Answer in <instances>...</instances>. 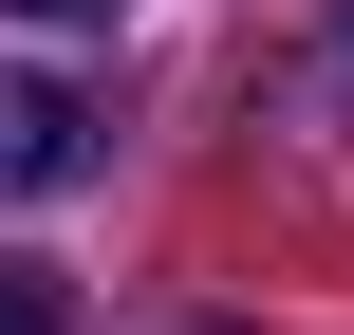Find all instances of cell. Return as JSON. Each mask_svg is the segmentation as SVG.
I'll return each instance as SVG.
<instances>
[{
	"label": "cell",
	"instance_id": "cell-1",
	"mask_svg": "<svg viewBox=\"0 0 354 335\" xmlns=\"http://www.w3.org/2000/svg\"><path fill=\"white\" fill-rule=\"evenodd\" d=\"M93 168V112L56 93V75H0V205H37V186H75Z\"/></svg>",
	"mask_w": 354,
	"mask_h": 335
},
{
	"label": "cell",
	"instance_id": "cell-2",
	"mask_svg": "<svg viewBox=\"0 0 354 335\" xmlns=\"http://www.w3.org/2000/svg\"><path fill=\"white\" fill-rule=\"evenodd\" d=\"M0 335H75V280L56 261H0Z\"/></svg>",
	"mask_w": 354,
	"mask_h": 335
},
{
	"label": "cell",
	"instance_id": "cell-3",
	"mask_svg": "<svg viewBox=\"0 0 354 335\" xmlns=\"http://www.w3.org/2000/svg\"><path fill=\"white\" fill-rule=\"evenodd\" d=\"M19 19H131V0H19Z\"/></svg>",
	"mask_w": 354,
	"mask_h": 335
}]
</instances>
